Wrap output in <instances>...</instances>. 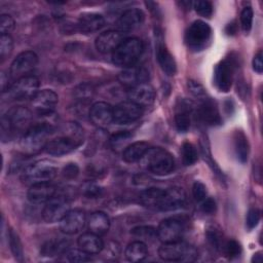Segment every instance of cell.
<instances>
[{"instance_id":"2e32d148","label":"cell","mask_w":263,"mask_h":263,"mask_svg":"<svg viewBox=\"0 0 263 263\" xmlns=\"http://www.w3.org/2000/svg\"><path fill=\"white\" fill-rule=\"evenodd\" d=\"M89 119L101 128H105L113 121V107L107 102H97L89 108Z\"/></svg>"},{"instance_id":"8fae6325","label":"cell","mask_w":263,"mask_h":263,"mask_svg":"<svg viewBox=\"0 0 263 263\" xmlns=\"http://www.w3.org/2000/svg\"><path fill=\"white\" fill-rule=\"evenodd\" d=\"M143 114V108L130 102L123 101L113 107V121L117 124H128L138 120Z\"/></svg>"},{"instance_id":"f6af8a7d","label":"cell","mask_w":263,"mask_h":263,"mask_svg":"<svg viewBox=\"0 0 263 263\" xmlns=\"http://www.w3.org/2000/svg\"><path fill=\"white\" fill-rule=\"evenodd\" d=\"M206 239L209 241V243L215 248L216 250H219L221 248V243H222V235L221 233L215 229V228H209L206 230Z\"/></svg>"},{"instance_id":"ba28073f","label":"cell","mask_w":263,"mask_h":263,"mask_svg":"<svg viewBox=\"0 0 263 263\" xmlns=\"http://www.w3.org/2000/svg\"><path fill=\"white\" fill-rule=\"evenodd\" d=\"M39 79L36 76L28 75L16 79L9 89L6 91L7 97L11 100L22 101L26 99H32L38 91ZM5 93V92H4Z\"/></svg>"},{"instance_id":"cb8c5ba5","label":"cell","mask_w":263,"mask_h":263,"mask_svg":"<svg viewBox=\"0 0 263 263\" xmlns=\"http://www.w3.org/2000/svg\"><path fill=\"white\" fill-rule=\"evenodd\" d=\"M55 186L49 182L33 184L28 190V199L33 203L46 202L55 195Z\"/></svg>"},{"instance_id":"30bf717a","label":"cell","mask_w":263,"mask_h":263,"mask_svg":"<svg viewBox=\"0 0 263 263\" xmlns=\"http://www.w3.org/2000/svg\"><path fill=\"white\" fill-rule=\"evenodd\" d=\"M59 102L58 95L51 89L38 90L31 99L33 110L40 116L50 115Z\"/></svg>"},{"instance_id":"603a6c76","label":"cell","mask_w":263,"mask_h":263,"mask_svg":"<svg viewBox=\"0 0 263 263\" xmlns=\"http://www.w3.org/2000/svg\"><path fill=\"white\" fill-rule=\"evenodd\" d=\"M193 111V104L187 100L178 102L175 113L176 127L180 133H186L191 125V114Z\"/></svg>"},{"instance_id":"8d00e7d4","label":"cell","mask_w":263,"mask_h":263,"mask_svg":"<svg viewBox=\"0 0 263 263\" xmlns=\"http://www.w3.org/2000/svg\"><path fill=\"white\" fill-rule=\"evenodd\" d=\"M181 155L182 161L184 165H192L197 160V151L194 145L190 142H184L181 148Z\"/></svg>"},{"instance_id":"11a10c76","label":"cell","mask_w":263,"mask_h":263,"mask_svg":"<svg viewBox=\"0 0 263 263\" xmlns=\"http://www.w3.org/2000/svg\"><path fill=\"white\" fill-rule=\"evenodd\" d=\"M10 79H11L10 74H8V73H6V72H4V71L1 72L0 84H1V91H2V93L6 92V91L9 89V87L11 86V83L9 82Z\"/></svg>"},{"instance_id":"e575fe53","label":"cell","mask_w":263,"mask_h":263,"mask_svg":"<svg viewBox=\"0 0 263 263\" xmlns=\"http://www.w3.org/2000/svg\"><path fill=\"white\" fill-rule=\"evenodd\" d=\"M95 95V88L90 83H80L73 89L74 98L80 103H87L92 99Z\"/></svg>"},{"instance_id":"ab89813d","label":"cell","mask_w":263,"mask_h":263,"mask_svg":"<svg viewBox=\"0 0 263 263\" xmlns=\"http://www.w3.org/2000/svg\"><path fill=\"white\" fill-rule=\"evenodd\" d=\"M81 192L87 198H99L103 195V188L96 183L86 182L82 185Z\"/></svg>"},{"instance_id":"c3c4849f","label":"cell","mask_w":263,"mask_h":263,"mask_svg":"<svg viewBox=\"0 0 263 263\" xmlns=\"http://www.w3.org/2000/svg\"><path fill=\"white\" fill-rule=\"evenodd\" d=\"M192 194L196 201H202L206 197L205 185L199 181H195L192 186Z\"/></svg>"},{"instance_id":"9f6ffc18","label":"cell","mask_w":263,"mask_h":263,"mask_svg":"<svg viewBox=\"0 0 263 263\" xmlns=\"http://www.w3.org/2000/svg\"><path fill=\"white\" fill-rule=\"evenodd\" d=\"M253 70L258 74H261L263 71V62H262V51H258L253 59Z\"/></svg>"},{"instance_id":"bcb514c9","label":"cell","mask_w":263,"mask_h":263,"mask_svg":"<svg viewBox=\"0 0 263 263\" xmlns=\"http://www.w3.org/2000/svg\"><path fill=\"white\" fill-rule=\"evenodd\" d=\"M67 259L70 262H86L90 260V257L87 253L83 252L82 250H69L67 253Z\"/></svg>"},{"instance_id":"7a4b0ae2","label":"cell","mask_w":263,"mask_h":263,"mask_svg":"<svg viewBox=\"0 0 263 263\" xmlns=\"http://www.w3.org/2000/svg\"><path fill=\"white\" fill-rule=\"evenodd\" d=\"M140 161L144 168L158 176L167 175L175 167V160L172 154L160 147H149Z\"/></svg>"},{"instance_id":"f907efd6","label":"cell","mask_w":263,"mask_h":263,"mask_svg":"<svg viewBox=\"0 0 263 263\" xmlns=\"http://www.w3.org/2000/svg\"><path fill=\"white\" fill-rule=\"evenodd\" d=\"M187 87H188V89L190 90V92L194 97L200 98V99H203L205 97V90H204L203 86L199 82L190 79L187 82Z\"/></svg>"},{"instance_id":"1f68e13d","label":"cell","mask_w":263,"mask_h":263,"mask_svg":"<svg viewBox=\"0 0 263 263\" xmlns=\"http://www.w3.org/2000/svg\"><path fill=\"white\" fill-rule=\"evenodd\" d=\"M233 146L236 157L239 162L245 163L248 160L250 146L246 135L241 130H236L233 136Z\"/></svg>"},{"instance_id":"d590c367","label":"cell","mask_w":263,"mask_h":263,"mask_svg":"<svg viewBox=\"0 0 263 263\" xmlns=\"http://www.w3.org/2000/svg\"><path fill=\"white\" fill-rule=\"evenodd\" d=\"M132 137H133L132 133H129L127 130L118 132V133H116V134L111 136V138H110V145L116 151H119L121 149L124 150L128 146L127 143L129 142Z\"/></svg>"},{"instance_id":"680465c9","label":"cell","mask_w":263,"mask_h":263,"mask_svg":"<svg viewBox=\"0 0 263 263\" xmlns=\"http://www.w3.org/2000/svg\"><path fill=\"white\" fill-rule=\"evenodd\" d=\"M262 260V256L260 255V253H256V254H254V256H253V258H252V261L254 262H260Z\"/></svg>"},{"instance_id":"4316f807","label":"cell","mask_w":263,"mask_h":263,"mask_svg":"<svg viewBox=\"0 0 263 263\" xmlns=\"http://www.w3.org/2000/svg\"><path fill=\"white\" fill-rule=\"evenodd\" d=\"M105 24L104 16L97 12H84L80 14L77 28L80 32L88 34L99 31Z\"/></svg>"},{"instance_id":"ffe728a7","label":"cell","mask_w":263,"mask_h":263,"mask_svg":"<svg viewBox=\"0 0 263 263\" xmlns=\"http://www.w3.org/2000/svg\"><path fill=\"white\" fill-rule=\"evenodd\" d=\"M85 225V214L82 210H71L60 221V229L66 234H75Z\"/></svg>"},{"instance_id":"e0dca14e","label":"cell","mask_w":263,"mask_h":263,"mask_svg":"<svg viewBox=\"0 0 263 263\" xmlns=\"http://www.w3.org/2000/svg\"><path fill=\"white\" fill-rule=\"evenodd\" d=\"M127 97L128 101L143 108L150 106L154 102L155 91L152 85H150L148 82H143L129 87Z\"/></svg>"},{"instance_id":"44dd1931","label":"cell","mask_w":263,"mask_h":263,"mask_svg":"<svg viewBox=\"0 0 263 263\" xmlns=\"http://www.w3.org/2000/svg\"><path fill=\"white\" fill-rule=\"evenodd\" d=\"M144 17H145V14L141 9L129 8L125 10L117 20L116 22L117 31H119L122 34L130 32L142 25V23L144 22Z\"/></svg>"},{"instance_id":"f35d334b","label":"cell","mask_w":263,"mask_h":263,"mask_svg":"<svg viewBox=\"0 0 263 263\" xmlns=\"http://www.w3.org/2000/svg\"><path fill=\"white\" fill-rule=\"evenodd\" d=\"M132 234L143 241L157 237V229L152 226H138L132 229Z\"/></svg>"},{"instance_id":"7402d4cb","label":"cell","mask_w":263,"mask_h":263,"mask_svg":"<svg viewBox=\"0 0 263 263\" xmlns=\"http://www.w3.org/2000/svg\"><path fill=\"white\" fill-rule=\"evenodd\" d=\"M123 40L122 33L117 30H108L97 37L95 45L101 53H112Z\"/></svg>"},{"instance_id":"7c38bea8","label":"cell","mask_w":263,"mask_h":263,"mask_svg":"<svg viewBox=\"0 0 263 263\" xmlns=\"http://www.w3.org/2000/svg\"><path fill=\"white\" fill-rule=\"evenodd\" d=\"M69 211V201L66 197L53 196L46 201L42 211V218L47 223L60 222Z\"/></svg>"},{"instance_id":"277c9868","label":"cell","mask_w":263,"mask_h":263,"mask_svg":"<svg viewBox=\"0 0 263 263\" xmlns=\"http://www.w3.org/2000/svg\"><path fill=\"white\" fill-rule=\"evenodd\" d=\"M58 175V166L51 160H39L26 166L21 175L25 184L33 185L37 183L50 182Z\"/></svg>"},{"instance_id":"83f0119b","label":"cell","mask_w":263,"mask_h":263,"mask_svg":"<svg viewBox=\"0 0 263 263\" xmlns=\"http://www.w3.org/2000/svg\"><path fill=\"white\" fill-rule=\"evenodd\" d=\"M77 245L80 250L87 253L88 255L99 254L104 248V243L100 238V235L91 231L81 234L77 240Z\"/></svg>"},{"instance_id":"f1b7e54d","label":"cell","mask_w":263,"mask_h":263,"mask_svg":"<svg viewBox=\"0 0 263 263\" xmlns=\"http://www.w3.org/2000/svg\"><path fill=\"white\" fill-rule=\"evenodd\" d=\"M110 228V219L104 212H93L88 218V229L89 231L102 235L105 234Z\"/></svg>"},{"instance_id":"ac0fdd59","label":"cell","mask_w":263,"mask_h":263,"mask_svg":"<svg viewBox=\"0 0 263 263\" xmlns=\"http://www.w3.org/2000/svg\"><path fill=\"white\" fill-rule=\"evenodd\" d=\"M80 145L75 139L71 138L68 135H63L61 137L49 140L44 148L46 153L54 156H62L68 154L75 150Z\"/></svg>"},{"instance_id":"f546056e","label":"cell","mask_w":263,"mask_h":263,"mask_svg":"<svg viewBox=\"0 0 263 263\" xmlns=\"http://www.w3.org/2000/svg\"><path fill=\"white\" fill-rule=\"evenodd\" d=\"M149 149V144L145 141H138L128 145L122 152V158L125 162L132 163L141 160L146 151Z\"/></svg>"},{"instance_id":"8992f818","label":"cell","mask_w":263,"mask_h":263,"mask_svg":"<svg viewBox=\"0 0 263 263\" xmlns=\"http://www.w3.org/2000/svg\"><path fill=\"white\" fill-rule=\"evenodd\" d=\"M158 255L167 262H190L197 256V251L193 246L180 239L172 242H162L158 249Z\"/></svg>"},{"instance_id":"db71d44e","label":"cell","mask_w":263,"mask_h":263,"mask_svg":"<svg viewBox=\"0 0 263 263\" xmlns=\"http://www.w3.org/2000/svg\"><path fill=\"white\" fill-rule=\"evenodd\" d=\"M216 209H217V205H216V201L214 198L212 197H205L203 200H202V203L200 205V210L202 213L204 214H208V215H211V214H214L216 212Z\"/></svg>"},{"instance_id":"816d5d0a","label":"cell","mask_w":263,"mask_h":263,"mask_svg":"<svg viewBox=\"0 0 263 263\" xmlns=\"http://www.w3.org/2000/svg\"><path fill=\"white\" fill-rule=\"evenodd\" d=\"M201 153H202V156H203L204 160H206V162L209 163V165L212 167L213 172H214L217 176H219V177L222 179V178H223V174H222V172L220 171L219 166H218V165L213 161V159H212V157H211L210 150L208 149V147H206V146L201 145Z\"/></svg>"},{"instance_id":"5b68a950","label":"cell","mask_w":263,"mask_h":263,"mask_svg":"<svg viewBox=\"0 0 263 263\" xmlns=\"http://www.w3.org/2000/svg\"><path fill=\"white\" fill-rule=\"evenodd\" d=\"M32 118L31 112L25 107H13L11 108L7 114L2 116L1 119V137L4 141L8 136L11 135L14 130L25 129V132L29 128L27 127Z\"/></svg>"},{"instance_id":"681fc988","label":"cell","mask_w":263,"mask_h":263,"mask_svg":"<svg viewBox=\"0 0 263 263\" xmlns=\"http://www.w3.org/2000/svg\"><path fill=\"white\" fill-rule=\"evenodd\" d=\"M260 218H261V213L258 209H251L249 212H248V215H247V220H246V223H247V227L248 229H253L255 228L259 221H260Z\"/></svg>"},{"instance_id":"52a82bcc","label":"cell","mask_w":263,"mask_h":263,"mask_svg":"<svg viewBox=\"0 0 263 263\" xmlns=\"http://www.w3.org/2000/svg\"><path fill=\"white\" fill-rule=\"evenodd\" d=\"M212 29L203 21H194L185 33V42L193 51H200L206 47L211 40Z\"/></svg>"},{"instance_id":"6f0895ef","label":"cell","mask_w":263,"mask_h":263,"mask_svg":"<svg viewBox=\"0 0 263 263\" xmlns=\"http://www.w3.org/2000/svg\"><path fill=\"white\" fill-rule=\"evenodd\" d=\"M225 32H226L228 35H233V34H235V32H236V25H235V23L233 22V23L228 24V25L226 26V28H225Z\"/></svg>"},{"instance_id":"f5cc1de1","label":"cell","mask_w":263,"mask_h":263,"mask_svg":"<svg viewBox=\"0 0 263 263\" xmlns=\"http://www.w3.org/2000/svg\"><path fill=\"white\" fill-rule=\"evenodd\" d=\"M79 174V167L76 163H68L66 164L64 167H63V171H62V175L64 178L66 179H75Z\"/></svg>"},{"instance_id":"4dcf8cb0","label":"cell","mask_w":263,"mask_h":263,"mask_svg":"<svg viewBox=\"0 0 263 263\" xmlns=\"http://www.w3.org/2000/svg\"><path fill=\"white\" fill-rule=\"evenodd\" d=\"M148 255V249L144 241L136 240L127 245L124 256L129 262H139L144 260Z\"/></svg>"},{"instance_id":"d6a6232c","label":"cell","mask_w":263,"mask_h":263,"mask_svg":"<svg viewBox=\"0 0 263 263\" xmlns=\"http://www.w3.org/2000/svg\"><path fill=\"white\" fill-rule=\"evenodd\" d=\"M70 241L67 239H52L45 242L41 248V254L43 256L53 257L67 253L69 251Z\"/></svg>"},{"instance_id":"3957f363","label":"cell","mask_w":263,"mask_h":263,"mask_svg":"<svg viewBox=\"0 0 263 263\" xmlns=\"http://www.w3.org/2000/svg\"><path fill=\"white\" fill-rule=\"evenodd\" d=\"M143 51V42L141 39L132 37L124 39L112 52V62L121 68H129L140 59Z\"/></svg>"},{"instance_id":"9c48e42d","label":"cell","mask_w":263,"mask_h":263,"mask_svg":"<svg viewBox=\"0 0 263 263\" xmlns=\"http://www.w3.org/2000/svg\"><path fill=\"white\" fill-rule=\"evenodd\" d=\"M37 63L38 57L34 51L26 50L18 53L10 65V77L13 79H18L21 77L28 76L29 73L36 67Z\"/></svg>"},{"instance_id":"d4e9b609","label":"cell","mask_w":263,"mask_h":263,"mask_svg":"<svg viewBox=\"0 0 263 263\" xmlns=\"http://www.w3.org/2000/svg\"><path fill=\"white\" fill-rule=\"evenodd\" d=\"M149 79V72L144 67H129L125 68L122 72L118 75V80L128 87L135 86L139 83L147 82Z\"/></svg>"},{"instance_id":"60d3db41","label":"cell","mask_w":263,"mask_h":263,"mask_svg":"<svg viewBox=\"0 0 263 263\" xmlns=\"http://www.w3.org/2000/svg\"><path fill=\"white\" fill-rule=\"evenodd\" d=\"M13 48V41L12 38L9 36V34L7 35H1L0 38V57L1 60L3 61L4 59H6L8 55H10L11 51Z\"/></svg>"},{"instance_id":"9a60e30c","label":"cell","mask_w":263,"mask_h":263,"mask_svg":"<svg viewBox=\"0 0 263 263\" xmlns=\"http://www.w3.org/2000/svg\"><path fill=\"white\" fill-rule=\"evenodd\" d=\"M233 68V63L228 59L220 61L216 65L214 70V83L219 90L223 92L229 91L232 85Z\"/></svg>"},{"instance_id":"b9f144b4","label":"cell","mask_w":263,"mask_h":263,"mask_svg":"<svg viewBox=\"0 0 263 263\" xmlns=\"http://www.w3.org/2000/svg\"><path fill=\"white\" fill-rule=\"evenodd\" d=\"M193 8L199 15L203 17H211L213 13V5L206 0H198L193 2Z\"/></svg>"},{"instance_id":"d6986e66","label":"cell","mask_w":263,"mask_h":263,"mask_svg":"<svg viewBox=\"0 0 263 263\" xmlns=\"http://www.w3.org/2000/svg\"><path fill=\"white\" fill-rule=\"evenodd\" d=\"M158 37L156 38V46H155V54L156 60L162 69V71L168 75L172 76L177 71V65L176 61L173 57V54L168 51L165 44L162 41V37L160 33H157Z\"/></svg>"},{"instance_id":"5bb4252c","label":"cell","mask_w":263,"mask_h":263,"mask_svg":"<svg viewBox=\"0 0 263 263\" xmlns=\"http://www.w3.org/2000/svg\"><path fill=\"white\" fill-rule=\"evenodd\" d=\"M184 233L183 223L176 218H167L160 222L157 228V238L161 242L180 240Z\"/></svg>"},{"instance_id":"7bdbcfd3","label":"cell","mask_w":263,"mask_h":263,"mask_svg":"<svg viewBox=\"0 0 263 263\" xmlns=\"http://www.w3.org/2000/svg\"><path fill=\"white\" fill-rule=\"evenodd\" d=\"M253 16H254V12H253V9L251 6H246L241 10L240 23H241V28L246 33H248L252 28Z\"/></svg>"},{"instance_id":"4fadbf2b","label":"cell","mask_w":263,"mask_h":263,"mask_svg":"<svg viewBox=\"0 0 263 263\" xmlns=\"http://www.w3.org/2000/svg\"><path fill=\"white\" fill-rule=\"evenodd\" d=\"M186 204L185 191L180 187H172L162 191L157 210L168 212L183 208Z\"/></svg>"},{"instance_id":"6da1fadb","label":"cell","mask_w":263,"mask_h":263,"mask_svg":"<svg viewBox=\"0 0 263 263\" xmlns=\"http://www.w3.org/2000/svg\"><path fill=\"white\" fill-rule=\"evenodd\" d=\"M54 128L50 123L41 122L31 126L23 134L20 139V150L26 155H34L45 148L48 137L53 133Z\"/></svg>"},{"instance_id":"74e56055","label":"cell","mask_w":263,"mask_h":263,"mask_svg":"<svg viewBox=\"0 0 263 263\" xmlns=\"http://www.w3.org/2000/svg\"><path fill=\"white\" fill-rule=\"evenodd\" d=\"M8 240H9L10 250H11L14 258L18 261H23V257H24L23 246H22L18 235L12 229L9 230V232H8Z\"/></svg>"},{"instance_id":"7dc6e473","label":"cell","mask_w":263,"mask_h":263,"mask_svg":"<svg viewBox=\"0 0 263 263\" xmlns=\"http://www.w3.org/2000/svg\"><path fill=\"white\" fill-rule=\"evenodd\" d=\"M14 29V20L9 14H2L0 17L1 35H8Z\"/></svg>"},{"instance_id":"836d02e7","label":"cell","mask_w":263,"mask_h":263,"mask_svg":"<svg viewBox=\"0 0 263 263\" xmlns=\"http://www.w3.org/2000/svg\"><path fill=\"white\" fill-rule=\"evenodd\" d=\"M162 191H163L162 189L155 188V187L145 189L139 195L140 202L149 209L157 210V205H158L160 196L162 194Z\"/></svg>"},{"instance_id":"ee69618b","label":"cell","mask_w":263,"mask_h":263,"mask_svg":"<svg viewBox=\"0 0 263 263\" xmlns=\"http://www.w3.org/2000/svg\"><path fill=\"white\" fill-rule=\"evenodd\" d=\"M224 252L228 258L234 259V258H237L241 254V247L236 240L231 239L225 243Z\"/></svg>"},{"instance_id":"484cf974","label":"cell","mask_w":263,"mask_h":263,"mask_svg":"<svg viewBox=\"0 0 263 263\" xmlns=\"http://www.w3.org/2000/svg\"><path fill=\"white\" fill-rule=\"evenodd\" d=\"M197 117L208 125H218L222 122L220 113L216 104L210 99H203L197 109Z\"/></svg>"}]
</instances>
